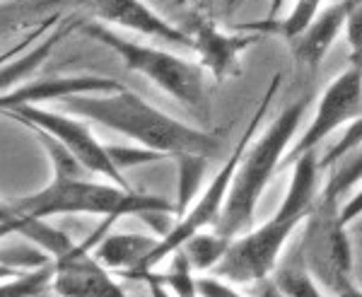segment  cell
Listing matches in <instances>:
<instances>
[{"label": "cell", "instance_id": "obj_29", "mask_svg": "<svg viewBox=\"0 0 362 297\" xmlns=\"http://www.w3.org/2000/svg\"><path fill=\"white\" fill-rule=\"evenodd\" d=\"M140 281H145L148 283V288H150V297H174L172 293H169V288L165 283H160L157 281V276L155 273H145Z\"/></svg>", "mask_w": 362, "mask_h": 297}, {"label": "cell", "instance_id": "obj_22", "mask_svg": "<svg viewBox=\"0 0 362 297\" xmlns=\"http://www.w3.org/2000/svg\"><path fill=\"white\" fill-rule=\"evenodd\" d=\"M51 256L39 249L32 242H20L13 247H3V269H20V271H32L42 269V266L51 264Z\"/></svg>", "mask_w": 362, "mask_h": 297}, {"label": "cell", "instance_id": "obj_30", "mask_svg": "<svg viewBox=\"0 0 362 297\" xmlns=\"http://www.w3.org/2000/svg\"><path fill=\"white\" fill-rule=\"evenodd\" d=\"M336 297H362V288L353 283V285H348L346 290H341V293H338Z\"/></svg>", "mask_w": 362, "mask_h": 297}, {"label": "cell", "instance_id": "obj_33", "mask_svg": "<svg viewBox=\"0 0 362 297\" xmlns=\"http://www.w3.org/2000/svg\"><path fill=\"white\" fill-rule=\"evenodd\" d=\"M56 297H58V295H56Z\"/></svg>", "mask_w": 362, "mask_h": 297}, {"label": "cell", "instance_id": "obj_31", "mask_svg": "<svg viewBox=\"0 0 362 297\" xmlns=\"http://www.w3.org/2000/svg\"><path fill=\"white\" fill-rule=\"evenodd\" d=\"M283 3L285 0H271V17H276L283 10Z\"/></svg>", "mask_w": 362, "mask_h": 297}, {"label": "cell", "instance_id": "obj_18", "mask_svg": "<svg viewBox=\"0 0 362 297\" xmlns=\"http://www.w3.org/2000/svg\"><path fill=\"white\" fill-rule=\"evenodd\" d=\"M70 32H73V22L61 25L49 39H46V42L34 46L27 56L17 58V61H13V63H5V66H3V90L8 92V87H10V90H15V85L20 83V80H25L27 75H32L34 71H37V68L44 63V58L54 51V46L61 42L63 37H68Z\"/></svg>", "mask_w": 362, "mask_h": 297}, {"label": "cell", "instance_id": "obj_10", "mask_svg": "<svg viewBox=\"0 0 362 297\" xmlns=\"http://www.w3.org/2000/svg\"><path fill=\"white\" fill-rule=\"evenodd\" d=\"M116 220H107L92 237L83 244H75L73 249L56 259V283L54 295L58 297H128L116 278L104 269L95 256V247L109 232Z\"/></svg>", "mask_w": 362, "mask_h": 297}, {"label": "cell", "instance_id": "obj_20", "mask_svg": "<svg viewBox=\"0 0 362 297\" xmlns=\"http://www.w3.org/2000/svg\"><path fill=\"white\" fill-rule=\"evenodd\" d=\"M230 244L232 242L223 240L215 230H210V232L206 230V232H201V235H196L191 242H186L179 252L186 254V259L191 261L194 271H213L215 266L220 264V259L225 256Z\"/></svg>", "mask_w": 362, "mask_h": 297}, {"label": "cell", "instance_id": "obj_23", "mask_svg": "<svg viewBox=\"0 0 362 297\" xmlns=\"http://www.w3.org/2000/svg\"><path fill=\"white\" fill-rule=\"evenodd\" d=\"M321 3L324 0H297L295 8L290 10V15L283 22H278V32L283 34L288 42H293L297 34H302L312 25V20L321 13Z\"/></svg>", "mask_w": 362, "mask_h": 297}, {"label": "cell", "instance_id": "obj_26", "mask_svg": "<svg viewBox=\"0 0 362 297\" xmlns=\"http://www.w3.org/2000/svg\"><path fill=\"white\" fill-rule=\"evenodd\" d=\"M348 46H350V66L362 71V8H355L348 20Z\"/></svg>", "mask_w": 362, "mask_h": 297}, {"label": "cell", "instance_id": "obj_4", "mask_svg": "<svg viewBox=\"0 0 362 297\" xmlns=\"http://www.w3.org/2000/svg\"><path fill=\"white\" fill-rule=\"evenodd\" d=\"M309 102H312V97H302L295 104H290L288 109H283V114L268 126L264 136L247 148L242 165L235 174V182H232L230 196H227L223 218L215 227V232L223 240L235 242L237 237L249 232L256 206H259L271 177L283 165V157L288 155V145L293 141L302 116L307 114Z\"/></svg>", "mask_w": 362, "mask_h": 297}, {"label": "cell", "instance_id": "obj_2", "mask_svg": "<svg viewBox=\"0 0 362 297\" xmlns=\"http://www.w3.org/2000/svg\"><path fill=\"white\" fill-rule=\"evenodd\" d=\"M68 114L85 121H95L121 136L131 138L143 148L174 157H203L213 160L220 153V141L213 133L181 124L179 119L145 102L136 92L121 90L102 95H80L66 99Z\"/></svg>", "mask_w": 362, "mask_h": 297}, {"label": "cell", "instance_id": "obj_3", "mask_svg": "<svg viewBox=\"0 0 362 297\" xmlns=\"http://www.w3.org/2000/svg\"><path fill=\"white\" fill-rule=\"evenodd\" d=\"M179 215L167 198L138 194L112 182H92L90 177H54V182L29 196L3 203V220L54 218V215H99L119 220L124 215Z\"/></svg>", "mask_w": 362, "mask_h": 297}, {"label": "cell", "instance_id": "obj_19", "mask_svg": "<svg viewBox=\"0 0 362 297\" xmlns=\"http://www.w3.org/2000/svg\"><path fill=\"white\" fill-rule=\"evenodd\" d=\"M56 261L42 266V269L20 271L17 276H10L3 281L0 297H46L54 293L56 283Z\"/></svg>", "mask_w": 362, "mask_h": 297}, {"label": "cell", "instance_id": "obj_27", "mask_svg": "<svg viewBox=\"0 0 362 297\" xmlns=\"http://www.w3.org/2000/svg\"><path fill=\"white\" fill-rule=\"evenodd\" d=\"M198 290H201V297H247L244 293H239L237 285L227 283L223 278H215V276L198 278Z\"/></svg>", "mask_w": 362, "mask_h": 297}, {"label": "cell", "instance_id": "obj_5", "mask_svg": "<svg viewBox=\"0 0 362 297\" xmlns=\"http://www.w3.org/2000/svg\"><path fill=\"white\" fill-rule=\"evenodd\" d=\"M83 34L112 49L124 61L128 71L148 78L155 87H160L169 97L189 107L191 112L203 116L208 114L206 68L201 63H191L165 49L131 42L102 22H83Z\"/></svg>", "mask_w": 362, "mask_h": 297}, {"label": "cell", "instance_id": "obj_8", "mask_svg": "<svg viewBox=\"0 0 362 297\" xmlns=\"http://www.w3.org/2000/svg\"><path fill=\"white\" fill-rule=\"evenodd\" d=\"M8 116H13L20 124H25L27 128H37L44 131L49 136H54L58 143H63L70 150V155L80 162L90 174L107 179L116 186H124L131 189L126 182V174L114 165L109 148H104L102 143L92 136L90 126L85 124V119H78L73 114H61V112H51V109H39V107H15L5 112Z\"/></svg>", "mask_w": 362, "mask_h": 297}, {"label": "cell", "instance_id": "obj_17", "mask_svg": "<svg viewBox=\"0 0 362 297\" xmlns=\"http://www.w3.org/2000/svg\"><path fill=\"white\" fill-rule=\"evenodd\" d=\"M326 172H329V177L321 186V194L346 203L350 198V191L362 182V145L350 150L341 160H336Z\"/></svg>", "mask_w": 362, "mask_h": 297}, {"label": "cell", "instance_id": "obj_32", "mask_svg": "<svg viewBox=\"0 0 362 297\" xmlns=\"http://www.w3.org/2000/svg\"><path fill=\"white\" fill-rule=\"evenodd\" d=\"M358 230H362V223H360V220H358Z\"/></svg>", "mask_w": 362, "mask_h": 297}, {"label": "cell", "instance_id": "obj_6", "mask_svg": "<svg viewBox=\"0 0 362 297\" xmlns=\"http://www.w3.org/2000/svg\"><path fill=\"white\" fill-rule=\"evenodd\" d=\"M280 80H283L280 75H276V78L271 80V85H268V90L264 92V97H261V102H259V109H256L254 116H251V121L247 124V128H244L242 138H239V143L235 145L232 155L223 162L220 172L215 174L213 182L206 186V191L196 198L194 206H191L189 211L181 215L177 223H174L172 232L160 240V247H157L155 254L150 256L148 269L140 273V278H143L145 273L160 269L162 261H167L169 256L177 254L179 249L184 247L186 242L194 240L196 235H201V232H206V230H215V227H218L220 218H223V211H225L227 196H230L232 182H235V174L239 170V165H242V157H244V153H247L249 145L254 143L256 128H259V124L264 121L268 107H271L273 97H276L278 87H280ZM140 278H138V281H140Z\"/></svg>", "mask_w": 362, "mask_h": 297}, {"label": "cell", "instance_id": "obj_25", "mask_svg": "<svg viewBox=\"0 0 362 297\" xmlns=\"http://www.w3.org/2000/svg\"><path fill=\"white\" fill-rule=\"evenodd\" d=\"M109 155H112L114 165L119 167L121 172L131 170V167H138V165H150V162H157L162 160V153H155L150 148H143V145H109Z\"/></svg>", "mask_w": 362, "mask_h": 297}, {"label": "cell", "instance_id": "obj_9", "mask_svg": "<svg viewBox=\"0 0 362 297\" xmlns=\"http://www.w3.org/2000/svg\"><path fill=\"white\" fill-rule=\"evenodd\" d=\"M362 116V71L350 66L348 71H343L336 80H331L326 85L324 95H321L317 104V114H314L312 124L302 138L293 148L288 150V155L283 157V167H295V162L302 155L314 153L319 143H324L336 128L350 124V121Z\"/></svg>", "mask_w": 362, "mask_h": 297}, {"label": "cell", "instance_id": "obj_12", "mask_svg": "<svg viewBox=\"0 0 362 297\" xmlns=\"http://www.w3.org/2000/svg\"><path fill=\"white\" fill-rule=\"evenodd\" d=\"M119 85L114 78L104 75H51L46 80H32V83L17 85L15 90L3 92V112L15 107H34L39 102H56V99H70L80 95H102V92H116Z\"/></svg>", "mask_w": 362, "mask_h": 297}, {"label": "cell", "instance_id": "obj_13", "mask_svg": "<svg viewBox=\"0 0 362 297\" xmlns=\"http://www.w3.org/2000/svg\"><path fill=\"white\" fill-rule=\"evenodd\" d=\"M186 32H189L191 42H194L191 49L201 58V66L206 68L215 80H225V78H230V75H235L242 54L251 44H256L261 39V32L242 34V37H239V34H225V32H220L213 22L203 20V17L196 20Z\"/></svg>", "mask_w": 362, "mask_h": 297}, {"label": "cell", "instance_id": "obj_11", "mask_svg": "<svg viewBox=\"0 0 362 297\" xmlns=\"http://www.w3.org/2000/svg\"><path fill=\"white\" fill-rule=\"evenodd\" d=\"M80 8H87L102 25L124 27L131 32L145 34V37L162 39L167 44L177 46H194L189 32L181 27H174L165 17H160L150 5L143 0H73Z\"/></svg>", "mask_w": 362, "mask_h": 297}, {"label": "cell", "instance_id": "obj_15", "mask_svg": "<svg viewBox=\"0 0 362 297\" xmlns=\"http://www.w3.org/2000/svg\"><path fill=\"white\" fill-rule=\"evenodd\" d=\"M162 237L136 235V232H114L104 235L95 247L97 261L109 271H119L126 278L138 281L140 273L148 269L150 256L160 247Z\"/></svg>", "mask_w": 362, "mask_h": 297}, {"label": "cell", "instance_id": "obj_24", "mask_svg": "<svg viewBox=\"0 0 362 297\" xmlns=\"http://www.w3.org/2000/svg\"><path fill=\"white\" fill-rule=\"evenodd\" d=\"M358 145H362V116H360V119H355V121H350L346 133H343V136L338 138V141L324 153V157L319 160L321 172H326L336 160H341L343 155H348L350 150H355Z\"/></svg>", "mask_w": 362, "mask_h": 297}, {"label": "cell", "instance_id": "obj_1", "mask_svg": "<svg viewBox=\"0 0 362 297\" xmlns=\"http://www.w3.org/2000/svg\"><path fill=\"white\" fill-rule=\"evenodd\" d=\"M319 177L321 167L317 160V150L302 155L293 167V179L285 191L280 211L256 230H249L242 237H237L227 247L220 264L210 271V276L223 278L232 285L271 281L280 264V254H283L285 244L297 227L305 225L307 215L312 213L314 203H317L321 191Z\"/></svg>", "mask_w": 362, "mask_h": 297}, {"label": "cell", "instance_id": "obj_16", "mask_svg": "<svg viewBox=\"0 0 362 297\" xmlns=\"http://www.w3.org/2000/svg\"><path fill=\"white\" fill-rule=\"evenodd\" d=\"M271 283L280 297H326V290L312 278L297 249L290 256L280 259L276 273L271 276Z\"/></svg>", "mask_w": 362, "mask_h": 297}, {"label": "cell", "instance_id": "obj_28", "mask_svg": "<svg viewBox=\"0 0 362 297\" xmlns=\"http://www.w3.org/2000/svg\"><path fill=\"white\" fill-rule=\"evenodd\" d=\"M341 215L346 225H353V223H358V220H362V189H358L346 203H343Z\"/></svg>", "mask_w": 362, "mask_h": 297}, {"label": "cell", "instance_id": "obj_21", "mask_svg": "<svg viewBox=\"0 0 362 297\" xmlns=\"http://www.w3.org/2000/svg\"><path fill=\"white\" fill-rule=\"evenodd\" d=\"M179 160V203L177 211L179 215L186 213L191 208V201H196V191L201 186L203 172H206L208 160L203 157H177Z\"/></svg>", "mask_w": 362, "mask_h": 297}, {"label": "cell", "instance_id": "obj_14", "mask_svg": "<svg viewBox=\"0 0 362 297\" xmlns=\"http://www.w3.org/2000/svg\"><path fill=\"white\" fill-rule=\"evenodd\" d=\"M355 10V0H341V3L324 8L314 17L312 25L305 32L297 34L293 39V58L300 66L317 71L324 61V56L329 54V49L334 46L343 27H348V20Z\"/></svg>", "mask_w": 362, "mask_h": 297}, {"label": "cell", "instance_id": "obj_7", "mask_svg": "<svg viewBox=\"0 0 362 297\" xmlns=\"http://www.w3.org/2000/svg\"><path fill=\"white\" fill-rule=\"evenodd\" d=\"M343 203L319 191L317 203L305 220V235L297 244L302 261L312 278L329 295H338L353 285V249L348 225L341 215Z\"/></svg>", "mask_w": 362, "mask_h": 297}]
</instances>
